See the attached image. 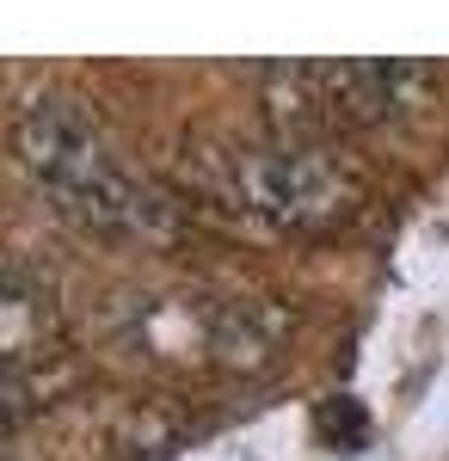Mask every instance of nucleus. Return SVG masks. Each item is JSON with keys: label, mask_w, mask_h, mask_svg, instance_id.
I'll use <instances>...</instances> for the list:
<instances>
[{"label": "nucleus", "mask_w": 449, "mask_h": 461, "mask_svg": "<svg viewBox=\"0 0 449 461\" xmlns=\"http://www.w3.org/2000/svg\"><path fill=\"white\" fill-rule=\"evenodd\" d=\"M215 295H130L124 302V345L154 363H209Z\"/></svg>", "instance_id": "3"}, {"label": "nucleus", "mask_w": 449, "mask_h": 461, "mask_svg": "<svg viewBox=\"0 0 449 461\" xmlns=\"http://www.w3.org/2000/svg\"><path fill=\"white\" fill-rule=\"evenodd\" d=\"M314 425H320V437H326V443H339V449H357V443L370 437V419H363V406H357V400H345V393L320 400Z\"/></svg>", "instance_id": "7"}, {"label": "nucleus", "mask_w": 449, "mask_h": 461, "mask_svg": "<svg viewBox=\"0 0 449 461\" xmlns=\"http://www.w3.org/2000/svg\"><path fill=\"white\" fill-rule=\"evenodd\" d=\"M50 332H56L50 289L37 277H25V271H13V265H0V363L6 369L37 363L43 345H50Z\"/></svg>", "instance_id": "5"}, {"label": "nucleus", "mask_w": 449, "mask_h": 461, "mask_svg": "<svg viewBox=\"0 0 449 461\" xmlns=\"http://www.w3.org/2000/svg\"><path fill=\"white\" fill-rule=\"evenodd\" d=\"M0 461H6V456H0Z\"/></svg>", "instance_id": "8"}, {"label": "nucleus", "mask_w": 449, "mask_h": 461, "mask_svg": "<svg viewBox=\"0 0 449 461\" xmlns=\"http://www.w3.org/2000/svg\"><path fill=\"white\" fill-rule=\"evenodd\" d=\"M197 178L228 210L259 215L271 228H326L357 203V178L314 142L197 154Z\"/></svg>", "instance_id": "2"}, {"label": "nucleus", "mask_w": 449, "mask_h": 461, "mask_svg": "<svg viewBox=\"0 0 449 461\" xmlns=\"http://www.w3.org/2000/svg\"><path fill=\"white\" fill-rule=\"evenodd\" d=\"M74 388V369L69 363H19V369H6L0 375V430H19L32 425L37 412H50L56 406V393Z\"/></svg>", "instance_id": "6"}, {"label": "nucleus", "mask_w": 449, "mask_h": 461, "mask_svg": "<svg viewBox=\"0 0 449 461\" xmlns=\"http://www.w3.org/2000/svg\"><path fill=\"white\" fill-rule=\"evenodd\" d=\"M13 148L25 173L56 197V215L105 234V240H160L173 228V210L142 185L136 173L117 167L105 142V123L93 117L87 99L74 93H43L13 123Z\"/></svg>", "instance_id": "1"}, {"label": "nucleus", "mask_w": 449, "mask_h": 461, "mask_svg": "<svg viewBox=\"0 0 449 461\" xmlns=\"http://www.w3.org/2000/svg\"><path fill=\"white\" fill-rule=\"evenodd\" d=\"M289 332V314L265 295H215L209 326V363L215 369H265Z\"/></svg>", "instance_id": "4"}]
</instances>
